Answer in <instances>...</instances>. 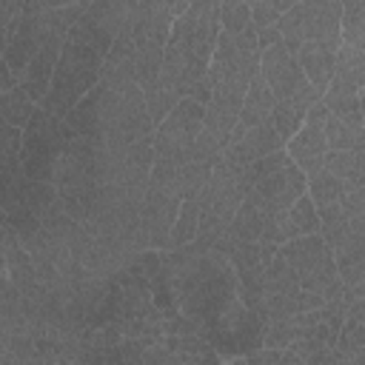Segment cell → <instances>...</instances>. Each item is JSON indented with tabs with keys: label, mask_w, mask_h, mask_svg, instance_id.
<instances>
[{
	"label": "cell",
	"mask_w": 365,
	"mask_h": 365,
	"mask_svg": "<svg viewBox=\"0 0 365 365\" xmlns=\"http://www.w3.org/2000/svg\"><path fill=\"white\" fill-rule=\"evenodd\" d=\"M168 88L177 91V97H194L205 106L208 100V60L197 57L194 51L165 43L163 48V66L157 74Z\"/></svg>",
	"instance_id": "cell-11"
},
{
	"label": "cell",
	"mask_w": 365,
	"mask_h": 365,
	"mask_svg": "<svg viewBox=\"0 0 365 365\" xmlns=\"http://www.w3.org/2000/svg\"><path fill=\"white\" fill-rule=\"evenodd\" d=\"M302 11V37L311 43H322L328 48H339V20L342 6L336 0H299Z\"/></svg>",
	"instance_id": "cell-16"
},
{
	"label": "cell",
	"mask_w": 365,
	"mask_h": 365,
	"mask_svg": "<svg viewBox=\"0 0 365 365\" xmlns=\"http://www.w3.org/2000/svg\"><path fill=\"white\" fill-rule=\"evenodd\" d=\"M299 194H305V174L291 163L285 148H277L251 165V185L245 200H251L259 211L277 214L285 211Z\"/></svg>",
	"instance_id": "cell-6"
},
{
	"label": "cell",
	"mask_w": 365,
	"mask_h": 365,
	"mask_svg": "<svg viewBox=\"0 0 365 365\" xmlns=\"http://www.w3.org/2000/svg\"><path fill=\"white\" fill-rule=\"evenodd\" d=\"M297 63H299V68H302V74H305V80L322 94L325 91V86L331 83V77H334V60H336V48H328V46H322V43H311V40H305L299 48H297Z\"/></svg>",
	"instance_id": "cell-17"
},
{
	"label": "cell",
	"mask_w": 365,
	"mask_h": 365,
	"mask_svg": "<svg viewBox=\"0 0 365 365\" xmlns=\"http://www.w3.org/2000/svg\"><path fill=\"white\" fill-rule=\"evenodd\" d=\"M271 108H274L271 88H268V83L262 80V74L257 68L251 83H248V88H245L242 106H240V123L242 125H257L262 120H271Z\"/></svg>",
	"instance_id": "cell-20"
},
{
	"label": "cell",
	"mask_w": 365,
	"mask_h": 365,
	"mask_svg": "<svg viewBox=\"0 0 365 365\" xmlns=\"http://www.w3.org/2000/svg\"><path fill=\"white\" fill-rule=\"evenodd\" d=\"M34 108H37V103L23 91L20 83H14L9 91L0 94V117L9 125H14V128H23L29 123V117H31Z\"/></svg>",
	"instance_id": "cell-25"
},
{
	"label": "cell",
	"mask_w": 365,
	"mask_h": 365,
	"mask_svg": "<svg viewBox=\"0 0 365 365\" xmlns=\"http://www.w3.org/2000/svg\"><path fill=\"white\" fill-rule=\"evenodd\" d=\"M14 83H17V77L11 74V68L6 66V60H3V54H0V94H3V91H9Z\"/></svg>",
	"instance_id": "cell-31"
},
{
	"label": "cell",
	"mask_w": 365,
	"mask_h": 365,
	"mask_svg": "<svg viewBox=\"0 0 365 365\" xmlns=\"http://www.w3.org/2000/svg\"><path fill=\"white\" fill-rule=\"evenodd\" d=\"M131 48L134 43L125 37L111 43L97 86L83 94L63 117L74 134L91 137L103 145H125L151 137L154 125L143 88L131 71Z\"/></svg>",
	"instance_id": "cell-1"
},
{
	"label": "cell",
	"mask_w": 365,
	"mask_h": 365,
	"mask_svg": "<svg viewBox=\"0 0 365 365\" xmlns=\"http://www.w3.org/2000/svg\"><path fill=\"white\" fill-rule=\"evenodd\" d=\"M322 165L336 174L345 188H362L365 185V145L362 148H345V151H325Z\"/></svg>",
	"instance_id": "cell-18"
},
{
	"label": "cell",
	"mask_w": 365,
	"mask_h": 365,
	"mask_svg": "<svg viewBox=\"0 0 365 365\" xmlns=\"http://www.w3.org/2000/svg\"><path fill=\"white\" fill-rule=\"evenodd\" d=\"M43 34H46V29H43V6L37 0H26L23 11L11 20L6 43L0 48L6 66L11 68L14 77H20L23 68L29 66V60L34 57V51L43 43Z\"/></svg>",
	"instance_id": "cell-12"
},
{
	"label": "cell",
	"mask_w": 365,
	"mask_h": 365,
	"mask_svg": "<svg viewBox=\"0 0 365 365\" xmlns=\"http://www.w3.org/2000/svg\"><path fill=\"white\" fill-rule=\"evenodd\" d=\"M180 194L148 182L145 197H143V234L148 242V251H168V237H171V225L174 217L180 211Z\"/></svg>",
	"instance_id": "cell-13"
},
{
	"label": "cell",
	"mask_w": 365,
	"mask_h": 365,
	"mask_svg": "<svg viewBox=\"0 0 365 365\" xmlns=\"http://www.w3.org/2000/svg\"><path fill=\"white\" fill-rule=\"evenodd\" d=\"M274 26H277V31H279L282 46H285L291 54H297V48L305 43V37H302V11H299V0H297L288 11H282Z\"/></svg>",
	"instance_id": "cell-27"
},
{
	"label": "cell",
	"mask_w": 365,
	"mask_h": 365,
	"mask_svg": "<svg viewBox=\"0 0 365 365\" xmlns=\"http://www.w3.org/2000/svg\"><path fill=\"white\" fill-rule=\"evenodd\" d=\"M220 37V0H188L182 14L174 17L168 43L194 51L197 57L208 60L214 43Z\"/></svg>",
	"instance_id": "cell-10"
},
{
	"label": "cell",
	"mask_w": 365,
	"mask_h": 365,
	"mask_svg": "<svg viewBox=\"0 0 365 365\" xmlns=\"http://www.w3.org/2000/svg\"><path fill=\"white\" fill-rule=\"evenodd\" d=\"M339 43L354 46V48H365V0H351L342 6Z\"/></svg>",
	"instance_id": "cell-26"
},
{
	"label": "cell",
	"mask_w": 365,
	"mask_h": 365,
	"mask_svg": "<svg viewBox=\"0 0 365 365\" xmlns=\"http://www.w3.org/2000/svg\"><path fill=\"white\" fill-rule=\"evenodd\" d=\"M197 222H200L197 200H194V197H185V200L180 202V211H177L174 225H171L168 251H180V248H185L188 242H194V237H197Z\"/></svg>",
	"instance_id": "cell-24"
},
{
	"label": "cell",
	"mask_w": 365,
	"mask_h": 365,
	"mask_svg": "<svg viewBox=\"0 0 365 365\" xmlns=\"http://www.w3.org/2000/svg\"><path fill=\"white\" fill-rule=\"evenodd\" d=\"M322 134H325V145L328 151H345V148H362L365 145V137H362V128L339 120L336 114H325L322 120Z\"/></svg>",
	"instance_id": "cell-23"
},
{
	"label": "cell",
	"mask_w": 365,
	"mask_h": 365,
	"mask_svg": "<svg viewBox=\"0 0 365 365\" xmlns=\"http://www.w3.org/2000/svg\"><path fill=\"white\" fill-rule=\"evenodd\" d=\"M74 131L68 128V123L46 108H34L29 123L23 125V140H20V168L23 177L29 180H51L54 163L63 151V145L68 143Z\"/></svg>",
	"instance_id": "cell-7"
},
{
	"label": "cell",
	"mask_w": 365,
	"mask_h": 365,
	"mask_svg": "<svg viewBox=\"0 0 365 365\" xmlns=\"http://www.w3.org/2000/svg\"><path fill=\"white\" fill-rule=\"evenodd\" d=\"M325 114H328V108L322 106V100H317L311 108H308V114H305V120L299 123V128L285 140V154L291 157V163L302 171V174H311L314 168H319L322 165V157H325V151H328V145H325V134H322V120H325Z\"/></svg>",
	"instance_id": "cell-14"
},
{
	"label": "cell",
	"mask_w": 365,
	"mask_h": 365,
	"mask_svg": "<svg viewBox=\"0 0 365 365\" xmlns=\"http://www.w3.org/2000/svg\"><path fill=\"white\" fill-rule=\"evenodd\" d=\"M151 160H154L151 137H143V140L125 143V145L94 143L97 185L145 191L148 188V174H151Z\"/></svg>",
	"instance_id": "cell-9"
},
{
	"label": "cell",
	"mask_w": 365,
	"mask_h": 365,
	"mask_svg": "<svg viewBox=\"0 0 365 365\" xmlns=\"http://www.w3.org/2000/svg\"><path fill=\"white\" fill-rule=\"evenodd\" d=\"M160 3H163L174 17H177V14H182V9L188 6V0H160Z\"/></svg>",
	"instance_id": "cell-32"
},
{
	"label": "cell",
	"mask_w": 365,
	"mask_h": 365,
	"mask_svg": "<svg viewBox=\"0 0 365 365\" xmlns=\"http://www.w3.org/2000/svg\"><path fill=\"white\" fill-rule=\"evenodd\" d=\"M345 191H348L345 182H342L336 174H331L325 165H319V168H314L311 174H305V194L311 197V202H314L317 208L342 200Z\"/></svg>",
	"instance_id": "cell-22"
},
{
	"label": "cell",
	"mask_w": 365,
	"mask_h": 365,
	"mask_svg": "<svg viewBox=\"0 0 365 365\" xmlns=\"http://www.w3.org/2000/svg\"><path fill=\"white\" fill-rule=\"evenodd\" d=\"M163 43H154V40H134V48H131V71H134V80L137 86L145 91L157 74H160V66H163Z\"/></svg>",
	"instance_id": "cell-21"
},
{
	"label": "cell",
	"mask_w": 365,
	"mask_h": 365,
	"mask_svg": "<svg viewBox=\"0 0 365 365\" xmlns=\"http://www.w3.org/2000/svg\"><path fill=\"white\" fill-rule=\"evenodd\" d=\"M220 3H240V0H220Z\"/></svg>",
	"instance_id": "cell-34"
},
{
	"label": "cell",
	"mask_w": 365,
	"mask_h": 365,
	"mask_svg": "<svg viewBox=\"0 0 365 365\" xmlns=\"http://www.w3.org/2000/svg\"><path fill=\"white\" fill-rule=\"evenodd\" d=\"M205 120V106L194 97H182L151 131V154L154 165L177 168L194 154V143L200 137Z\"/></svg>",
	"instance_id": "cell-8"
},
{
	"label": "cell",
	"mask_w": 365,
	"mask_h": 365,
	"mask_svg": "<svg viewBox=\"0 0 365 365\" xmlns=\"http://www.w3.org/2000/svg\"><path fill=\"white\" fill-rule=\"evenodd\" d=\"M23 6H26V0H0V48L6 43V34H9L11 20L23 11Z\"/></svg>",
	"instance_id": "cell-29"
},
{
	"label": "cell",
	"mask_w": 365,
	"mask_h": 365,
	"mask_svg": "<svg viewBox=\"0 0 365 365\" xmlns=\"http://www.w3.org/2000/svg\"><path fill=\"white\" fill-rule=\"evenodd\" d=\"M251 26V6L245 0L240 3H220V31L240 34Z\"/></svg>",
	"instance_id": "cell-28"
},
{
	"label": "cell",
	"mask_w": 365,
	"mask_h": 365,
	"mask_svg": "<svg viewBox=\"0 0 365 365\" xmlns=\"http://www.w3.org/2000/svg\"><path fill=\"white\" fill-rule=\"evenodd\" d=\"M63 202V211L83 222L97 197V171H94V140L83 134H71L63 145L51 180H48Z\"/></svg>",
	"instance_id": "cell-4"
},
{
	"label": "cell",
	"mask_w": 365,
	"mask_h": 365,
	"mask_svg": "<svg viewBox=\"0 0 365 365\" xmlns=\"http://www.w3.org/2000/svg\"><path fill=\"white\" fill-rule=\"evenodd\" d=\"M274 43H282L277 26H268V29H259V31H257V46H259V51L268 48V46H274Z\"/></svg>",
	"instance_id": "cell-30"
},
{
	"label": "cell",
	"mask_w": 365,
	"mask_h": 365,
	"mask_svg": "<svg viewBox=\"0 0 365 365\" xmlns=\"http://www.w3.org/2000/svg\"><path fill=\"white\" fill-rule=\"evenodd\" d=\"M268 217H271V214L259 211L251 200L242 197V202L237 205V211H234V217H231V222H228V228H225L222 237H228V240H240V242H259Z\"/></svg>",
	"instance_id": "cell-19"
},
{
	"label": "cell",
	"mask_w": 365,
	"mask_h": 365,
	"mask_svg": "<svg viewBox=\"0 0 365 365\" xmlns=\"http://www.w3.org/2000/svg\"><path fill=\"white\" fill-rule=\"evenodd\" d=\"M103 60H106V54L100 48L66 34L57 66L51 71L48 91L37 106L57 114V117H66L68 108L97 86L100 71H103Z\"/></svg>",
	"instance_id": "cell-3"
},
{
	"label": "cell",
	"mask_w": 365,
	"mask_h": 365,
	"mask_svg": "<svg viewBox=\"0 0 365 365\" xmlns=\"http://www.w3.org/2000/svg\"><path fill=\"white\" fill-rule=\"evenodd\" d=\"M43 9H60V6H74V3H86V0H37Z\"/></svg>",
	"instance_id": "cell-33"
},
{
	"label": "cell",
	"mask_w": 365,
	"mask_h": 365,
	"mask_svg": "<svg viewBox=\"0 0 365 365\" xmlns=\"http://www.w3.org/2000/svg\"><path fill=\"white\" fill-rule=\"evenodd\" d=\"M251 185V168H237L225 163L222 157L211 165L208 180L197 191V208H200V222H197V237L185 248L191 251H205L214 248L217 240L225 234L237 205L242 202L245 191Z\"/></svg>",
	"instance_id": "cell-2"
},
{
	"label": "cell",
	"mask_w": 365,
	"mask_h": 365,
	"mask_svg": "<svg viewBox=\"0 0 365 365\" xmlns=\"http://www.w3.org/2000/svg\"><path fill=\"white\" fill-rule=\"evenodd\" d=\"M277 254L294 268L299 288L319 294L322 299H336L342 294V279L334 265V251L322 234H302L277 245Z\"/></svg>",
	"instance_id": "cell-5"
},
{
	"label": "cell",
	"mask_w": 365,
	"mask_h": 365,
	"mask_svg": "<svg viewBox=\"0 0 365 365\" xmlns=\"http://www.w3.org/2000/svg\"><path fill=\"white\" fill-rule=\"evenodd\" d=\"M259 74L268 83L274 100H282V97L294 94L297 88H302L308 83L297 57L282 43H274V46L259 51Z\"/></svg>",
	"instance_id": "cell-15"
},
{
	"label": "cell",
	"mask_w": 365,
	"mask_h": 365,
	"mask_svg": "<svg viewBox=\"0 0 365 365\" xmlns=\"http://www.w3.org/2000/svg\"><path fill=\"white\" fill-rule=\"evenodd\" d=\"M336 3H339V6H345V3H351V0H336Z\"/></svg>",
	"instance_id": "cell-35"
}]
</instances>
